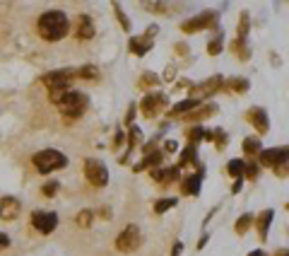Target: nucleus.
<instances>
[{
    "label": "nucleus",
    "mask_w": 289,
    "mask_h": 256,
    "mask_svg": "<svg viewBox=\"0 0 289 256\" xmlns=\"http://www.w3.org/2000/svg\"><path fill=\"white\" fill-rule=\"evenodd\" d=\"M36 29H39L41 39H46V41H58V39H63L68 34L70 22H68V15H65V12H60V10H48V12H44V15L39 17Z\"/></svg>",
    "instance_id": "1"
},
{
    "label": "nucleus",
    "mask_w": 289,
    "mask_h": 256,
    "mask_svg": "<svg viewBox=\"0 0 289 256\" xmlns=\"http://www.w3.org/2000/svg\"><path fill=\"white\" fill-rule=\"evenodd\" d=\"M68 165V157L58 150H41L34 155V167L41 172V174H48V172H55V169H63Z\"/></svg>",
    "instance_id": "2"
},
{
    "label": "nucleus",
    "mask_w": 289,
    "mask_h": 256,
    "mask_svg": "<svg viewBox=\"0 0 289 256\" xmlns=\"http://www.w3.org/2000/svg\"><path fill=\"white\" fill-rule=\"evenodd\" d=\"M58 107H60V111H63L65 119H77V116H82L85 109H87V97H85L82 92L70 90L68 92V97H65Z\"/></svg>",
    "instance_id": "3"
},
{
    "label": "nucleus",
    "mask_w": 289,
    "mask_h": 256,
    "mask_svg": "<svg viewBox=\"0 0 289 256\" xmlns=\"http://www.w3.org/2000/svg\"><path fill=\"white\" fill-rule=\"evenodd\" d=\"M202 29H217L215 10H207L202 15H195V17H191L188 22L181 24V32H186V34H195V32H202Z\"/></svg>",
    "instance_id": "4"
},
{
    "label": "nucleus",
    "mask_w": 289,
    "mask_h": 256,
    "mask_svg": "<svg viewBox=\"0 0 289 256\" xmlns=\"http://www.w3.org/2000/svg\"><path fill=\"white\" fill-rule=\"evenodd\" d=\"M143 244V235H140V227L138 225H128L126 230L118 235V239H116V249L118 252H135L138 247Z\"/></svg>",
    "instance_id": "5"
},
{
    "label": "nucleus",
    "mask_w": 289,
    "mask_h": 256,
    "mask_svg": "<svg viewBox=\"0 0 289 256\" xmlns=\"http://www.w3.org/2000/svg\"><path fill=\"white\" fill-rule=\"evenodd\" d=\"M166 94L162 92H149V94H144V99L140 102V111H143L144 119H152V116H157L162 109H166Z\"/></svg>",
    "instance_id": "6"
},
{
    "label": "nucleus",
    "mask_w": 289,
    "mask_h": 256,
    "mask_svg": "<svg viewBox=\"0 0 289 256\" xmlns=\"http://www.w3.org/2000/svg\"><path fill=\"white\" fill-rule=\"evenodd\" d=\"M85 177H87V182L92 186H96V189H101V186H106L108 182V169L99 160H87L85 162Z\"/></svg>",
    "instance_id": "7"
},
{
    "label": "nucleus",
    "mask_w": 289,
    "mask_h": 256,
    "mask_svg": "<svg viewBox=\"0 0 289 256\" xmlns=\"http://www.w3.org/2000/svg\"><path fill=\"white\" fill-rule=\"evenodd\" d=\"M287 162H289V145L260 150V165H265V167H280V165H287Z\"/></svg>",
    "instance_id": "8"
},
{
    "label": "nucleus",
    "mask_w": 289,
    "mask_h": 256,
    "mask_svg": "<svg viewBox=\"0 0 289 256\" xmlns=\"http://www.w3.org/2000/svg\"><path fill=\"white\" fill-rule=\"evenodd\" d=\"M32 225L41 235H51L55 230V225H58V215L48 213V210H36L34 215H32Z\"/></svg>",
    "instance_id": "9"
},
{
    "label": "nucleus",
    "mask_w": 289,
    "mask_h": 256,
    "mask_svg": "<svg viewBox=\"0 0 289 256\" xmlns=\"http://www.w3.org/2000/svg\"><path fill=\"white\" fill-rule=\"evenodd\" d=\"M72 77H75V73H70V70H55V73L44 75V85L48 90H68Z\"/></svg>",
    "instance_id": "10"
},
{
    "label": "nucleus",
    "mask_w": 289,
    "mask_h": 256,
    "mask_svg": "<svg viewBox=\"0 0 289 256\" xmlns=\"http://www.w3.org/2000/svg\"><path fill=\"white\" fill-rule=\"evenodd\" d=\"M246 121H248V124H251L260 135H263V133H268V128H270V119H268L265 109H260V107H251L248 114H246Z\"/></svg>",
    "instance_id": "11"
},
{
    "label": "nucleus",
    "mask_w": 289,
    "mask_h": 256,
    "mask_svg": "<svg viewBox=\"0 0 289 256\" xmlns=\"http://www.w3.org/2000/svg\"><path fill=\"white\" fill-rule=\"evenodd\" d=\"M157 34V27H149L147 37H133L130 39V51L135 56H144L149 49H152V39Z\"/></svg>",
    "instance_id": "12"
},
{
    "label": "nucleus",
    "mask_w": 289,
    "mask_h": 256,
    "mask_svg": "<svg viewBox=\"0 0 289 256\" xmlns=\"http://www.w3.org/2000/svg\"><path fill=\"white\" fill-rule=\"evenodd\" d=\"M144 152H147V155L143 157V162L135 167V172H143V169H147V167H149V169H154V167H162V160H164V152H162V150H154L152 145H147V147H144Z\"/></svg>",
    "instance_id": "13"
},
{
    "label": "nucleus",
    "mask_w": 289,
    "mask_h": 256,
    "mask_svg": "<svg viewBox=\"0 0 289 256\" xmlns=\"http://www.w3.org/2000/svg\"><path fill=\"white\" fill-rule=\"evenodd\" d=\"M224 87V80L219 77V75H212L210 80H205V82H200V85H195L193 87V92L195 94H200V97H212L215 92H219Z\"/></svg>",
    "instance_id": "14"
},
{
    "label": "nucleus",
    "mask_w": 289,
    "mask_h": 256,
    "mask_svg": "<svg viewBox=\"0 0 289 256\" xmlns=\"http://www.w3.org/2000/svg\"><path fill=\"white\" fill-rule=\"evenodd\" d=\"M149 177L154 179V182H159V184H171V182H176L179 179V167H154L152 172H149Z\"/></svg>",
    "instance_id": "15"
},
{
    "label": "nucleus",
    "mask_w": 289,
    "mask_h": 256,
    "mask_svg": "<svg viewBox=\"0 0 289 256\" xmlns=\"http://www.w3.org/2000/svg\"><path fill=\"white\" fill-rule=\"evenodd\" d=\"M215 111H217V104H200V107H195L191 114H186L183 119H186V121H191V124H195V121H205V119H210Z\"/></svg>",
    "instance_id": "16"
},
{
    "label": "nucleus",
    "mask_w": 289,
    "mask_h": 256,
    "mask_svg": "<svg viewBox=\"0 0 289 256\" xmlns=\"http://www.w3.org/2000/svg\"><path fill=\"white\" fill-rule=\"evenodd\" d=\"M19 215V201L17 198H2L0 201V218L2 220H15Z\"/></svg>",
    "instance_id": "17"
},
{
    "label": "nucleus",
    "mask_w": 289,
    "mask_h": 256,
    "mask_svg": "<svg viewBox=\"0 0 289 256\" xmlns=\"http://www.w3.org/2000/svg\"><path fill=\"white\" fill-rule=\"evenodd\" d=\"M200 182H202V174H191V177H186L183 184H181V191H183V196H198L200 193Z\"/></svg>",
    "instance_id": "18"
},
{
    "label": "nucleus",
    "mask_w": 289,
    "mask_h": 256,
    "mask_svg": "<svg viewBox=\"0 0 289 256\" xmlns=\"http://www.w3.org/2000/svg\"><path fill=\"white\" fill-rule=\"evenodd\" d=\"M272 218H275V213H272V210H263V213H260V218L255 220L258 235H260V239H263V242L268 239V232H270V222H272Z\"/></svg>",
    "instance_id": "19"
},
{
    "label": "nucleus",
    "mask_w": 289,
    "mask_h": 256,
    "mask_svg": "<svg viewBox=\"0 0 289 256\" xmlns=\"http://www.w3.org/2000/svg\"><path fill=\"white\" fill-rule=\"evenodd\" d=\"M195 107H200V99H195V97H191V99H183V102H179L174 109L169 111V116H186V114H191V111L195 109Z\"/></svg>",
    "instance_id": "20"
},
{
    "label": "nucleus",
    "mask_w": 289,
    "mask_h": 256,
    "mask_svg": "<svg viewBox=\"0 0 289 256\" xmlns=\"http://www.w3.org/2000/svg\"><path fill=\"white\" fill-rule=\"evenodd\" d=\"M188 165H193V167H198V147L195 145H188L183 147V152H181V160H179V167H188Z\"/></svg>",
    "instance_id": "21"
},
{
    "label": "nucleus",
    "mask_w": 289,
    "mask_h": 256,
    "mask_svg": "<svg viewBox=\"0 0 289 256\" xmlns=\"http://www.w3.org/2000/svg\"><path fill=\"white\" fill-rule=\"evenodd\" d=\"M94 37V24L87 15H80L77 19V39H92Z\"/></svg>",
    "instance_id": "22"
},
{
    "label": "nucleus",
    "mask_w": 289,
    "mask_h": 256,
    "mask_svg": "<svg viewBox=\"0 0 289 256\" xmlns=\"http://www.w3.org/2000/svg\"><path fill=\"white\" fill-rule=\"evenodd\" d=\"M200 140H212V133L210 130H205V128H191L188 130V143L191 145H195V143H200Z\"/></svg>",
    "instance_id": "23"
},
{
    "label": "nucleus",
    "mask_w": 289,
    "mask_h": 256,
    "mask_svg": "<svg viewBox=\"0 0 289 256\" xmlns=\"http://www.w3.org/2000/svg\"><path fill=\"white\" fill-rule=\"evenodd\" d=\"M232 51H234L236 58H241V61H248V58H251V51H248V46H246V39H236L234 44H232Z\"/></svg>",
    "instance_id": "24"
},
{
    "label": "nucleus",
    "mask_w": 289,
    "mask_h": 256,
    "mask_svg": "<svg viewBox=\"0 0 289 256\" xmlns=\"http://www.w3.org/2000/svg\"><path fill=\"white\" fill-rule=\"evenodd\" d=\"M260 147H263V143H260V138H255V135H251V138L243 140V152H246V155H260Z\"/></svg>",
    "instance_id": "25"
},
{
    "label": "nucleus",
    "mask_w": 289,
    "mask_h": 256,
    "mask_svg": "<svg viewBox=\"0 0 289 256\" xmlns=\"http://www.w3.org/2000/svg\"><path fill=\"white\" fill-rule=\"evenodd\" d=\"M243 167H246V162H243V160H229V165H227V172H229V177H234V179H241V177H243Z\"/></svg>",
    "instance_id": "26"
},
{
    "label": "nucleus",
    "mask_w": 289,
    "mask_h": 256,
    "mask_svg": "<svg viewBox=\"0 0 289 256\" xmlns=\"http://www.w3.org/2000/svg\"><path fill=\"white\" fill-rule=\"evenodd\" d=\"M224 87H232L234 92L243 94V92L248 90V80H246V77H232L229 82H224Z\"/></svg>",
    "instance_id": "27"
},
{
    "label": "nucleus",
    "mask_w": 289,
    "mask_h": 256,
    "mask_svg": "<svg viewBox=\"0 0 289 256\" xmlns=\"http://www.w3.org/2000/svg\"><path fill=\"white\" fill-rule=\"evenodd\" d=\"M248 27H251V15L248 12H241V17H239V39L248 37Z\"/></svg>",
    "instance_id": "28"
},
{
    "label": "nucleus",
    "mask_w": 289,
    "mask_h": 256,
    "mask_svg": "<svg viewBox=\"0 0 289 256\" xmlns=\"http://www.w3.org/2000/svg\"><path fill=\"white\" fill-rule=\"evenodd\" d=\"M251 222H253V215H248V213H246V215H241V218L236 220V235H246V230H248V227H251Z\"/></svg>",
    "instance_id": "29"
},
{
    "label": "nucleus",
    "mask_w": 289,
    "mask_h": 256,
    "mask_svg": "<svg viewBox=\"0 0 289 256\" xmlns=\"http://www.w3.org/2000/svg\"><path fill=\"white\" fill-rule=\"evenodd\" d=\"M176 205V198H162V201L154 203V213H166Z\"/></svg>",
    "instance_id": "30"
},
{
    "label": "nucleus",
    "mask_w": 289,
    "mask_h": 256,
    "mask_svg": "<svg viewBox=\"0 0 289 256\" xmlns=\"http://www.w3.org/2000/svg\"><path fill=\"white\" fill-rule=\"evenodd\" d=\"M222 46H224V37H222V34H217V37L210 41V46H207V54H210V56H217L219 51H222Z\"/></svg>",
    "instance_id": "31"
},
{
    "label": "nucleus",
    "mask_w": 289,
    "mask_h": 256,
    "mask_svg": "<svg viewBox=\"0 0 289 256\" xmlns=\"http://www.w3.org/2000/svg\"><path fill=\"white\" fill-rule=\"evenodd\" d=\"M80 77H85V80H87V77H90V80H96V77H99V73H96V68H94V65H85V68H80Z\"/></svg>",
    "instance_id": "32"
},
{
    "label": "nucleus",
    "mask_w": 289,
    "mask_h": 256,
    "mask_svg": "<svg viewBox=\"0 0 289 256\" xmlns=\"http://www.w3.org/2000/svg\"><path fill=\"white\" fill-rule=\"evenodd\" d=\"M258 169H260V167L255 165V162H248V165L243 167V177H248V179H255V177H258Z\"/></svg>",
    "instance_id": "33"
},
{
    "label": "nucleus",
    "mask_w": 289,
    "mask_h": 256,
    "mask_svg": "<svg viewBox=\"0 0 289 256\" xmlns=\"http://www.w3.org/2000/svg\"><path fill=\"white\" fill-rule=\"evenodd\" d=\"M90 222H92V213H90V210H82V213L77 215V225H80V227H90Z\"/></svg>",
    "instance_id": "34"
},
{
    "label": "nucleus",
    "mask_w": 289,
    "mask_h": 256,
    "mask_svg": "<svg viewBox=\"0 0 289 256\" xmlns=\"http://www.w3.org/2000/svg\"><path fill=\"white\" fill-rule=\"evenodd\" d=\"M152 85H157V75L147 73L140 77V87H152Z\"/></svg>",
    "instance_id": "35"
},
{
    "label": "nucleus",
    "mask_w": 289,
    "mask_h": 256,
    "mask_svg": "<svg viewBox=\"0 0 289 256\" xmlns=\"http://www.w3.org/2000/svg\"><path fill=\"white\" fill-rule=\"evenodd\" d=\"M55 191H58V184L55 182H48L46 186H44V193H46V196H53Z\"/></svg>",
    "instance_id": "36"
},
{
    "label": "nucleus",
    "mask_w": 289,
    "mask_h": 256,
    "mask_svg": "<svg viewBox=\"0 0 289 256\" xmlns=\"http://www.w3.org/2000/svg\"><path fill=\"white\" fill-rule=\"evenodd\" d=\"M275 174H277V177H287V174H289V165L275 167Z\"/></svg>",
    "instance_id": "37"
},
{
    "label": "nucleus",
    "mask_w": 289,
    "mask_h": 256,
    "mask_svg": "<svg viewBox=\"0 0 289 256\" xmlns=\"http://www.w3.org/2000/svg\"><path fill=\"white\" fill-rule=\"evenodd\" d=\"M116 15H118V19H121V24H123L126 29H130V22H128V17L121 12V10H118V5H116Z\"/></svg>",
    "instance_id": "38"
},
{
    "label": "nucleus",
    "mask_w": 289,
    "mask_h": 256,
    "mask_svg": "<svg viewBox=\"0 0 289 256\" xmlns=\"http://www.w3.org/2000/svg\"><path fill=\"white\" fill-rule=\"evenodd\" d=\"M181 249H183V244L181 242H174V249H171V256H179Z\"/></svg>",
    "instance_id": "39"
},
{
    "label": "nucleus",
    "mask_w": 289,
    "mask_h": 256,
    "mask_svg": "<svg viewBox=\"0 0 289 256\" xmlns=\"http://www.w3.org/2000/svg\"><path fill=\"white\" fill-rule=\"evenodd\" d=\"M7 244H10V237H7V235H2V232H0V249H5V247H7Z\"/></svg>",
    "instance_id": "40"
},
{
    "label": "nucleus",
    "mask_w": 289,
    "mask_h": 256,
    "mask_svg": "<svg viewBox=\"0 0 289 256\" xmlns=\"http://www.w3.org/2000/svg\"><path fill=\"white\" fill-rule=\"evenodd\" d=\"M176 150H179V145L174 140H166V152H176Z\"/></svg>",
    "instance_id": "41"
},
{
    "label": "nucleus",
    "mask_w": 289,
    "mask_h": 256,
    "mask_svg": "<svg viewBox=\"0 0 289 256\" xmlns=\"http://www.w3.org/2000/svg\"><path fill=\"white\" fill-rule=\"evenodd\" d=\"M239 191H241V179H236L234 186H232V193H239Z\"/></svg>",
    "instance_id": "42"
},
{
    "label": "nucleus",
    "mask_w": 289,
    "mask_h": 256,
    "mask_svg": "<svg viewBox=\"0 0 289 256\" xmlns=\"http://www.w3.org/2000/svg\"><path fill=\"white\" fill-rule=\"evenodd\" d=\"M248 256H268V254H265L263 249H255V252H251V254H248Z\"/></svg>",
    "instance_id": "43"
},
{
    "label": "nucleus",
    "mask_w": 289,
    "mask_h": 256,
    "mask_svg": "<svg viewBox=\"0 0 289 256\" xmlns=\"http://www.w3.org/2000/svg\"><path fill=\"white\" fill-rule=\"evenodd\" d=\"M176 51H179V54H186V51H188V46H183V44H179V46H176Z\"/></svg>",
    "instance_id": "44"
},
{
    "label": "nucleus",
    "mask_w": 289,
    "mask_h": 256,
    "mask_svg": "<svg viewBox=\"0 0 289 256\" xmlns=\"http://www.w3.org/2000/svg\"><path fill=\"white\" fill-rule=\"evenodd\" d=\"M277 256H289V252H287V249H282V252H280Z\"/></svg>",
    "instance_id": "45"
},
{
    "label": "nucleus",
    "mask_w": 289,
    "mask_h": 256,
    "mask_svg": "<svg viewBox=\"0 0 289 256\" xmlns=\"http://www.w3.org/2000/svg\"><path fill=\"white\" fill-rule=\"evenodd\" d=\"M287 208H289V203H287Z\"/></svg>",
    "instance_id": "46"
}]
</instances>
